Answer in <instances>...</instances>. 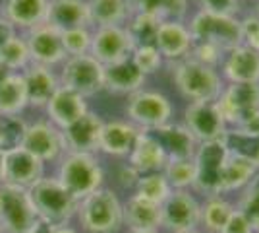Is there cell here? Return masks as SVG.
<instances>
[{
    "label": "cell",
    "mask_w": 259,
    "mask_h": 233,
    "mask_svg": "<svg viewBox=\"0 0 259 233\" xmlns=\"http://www.w3.org/2000/svg\"><path fill=\"white\" fill-rule=\"evenodd\" d=\"M225 140L234 154L249 159L259 171V136H246V134H240L232 128H228Z\"/></svg>",
    "instance_id": "obj_40"
},
{
    "label": "cell",
    "mask_w": 259,
    "mask_h": 233,
    "mask_svg": "<svg viewBox=\"0 0 259 233\" xmlns=\"http://www.w3.org/2000/svg\"><path fill=\"white\" fill-rule=\"evenodd\" d=\"M140 179V173L130 165V163H122V165L116 169V183L120 185L122 190H132L134 192V187Z\"/></svg>",
    "instance_id": "obj_47"
},
{
    "label": "cell",
    "mask_w": 259,
    "mask_h": 233,
    "mask_svg": "<svg viewBox=\"0 0 259 233\" xmlns=\"http://www.w3.org/2000/svg\"><path fill=\"white\" fill-rule=\"evenodd\" d=\"M0 62L8 68L10 72H20L31 64V56L29 49L25 43V37L16 34L8 43L4 45L2 53H0Z\"/></svg>",
    "instance_id": "obj_37"
},
{
    "label": "cell",
    "mask_w": 259,
    "mask_h": 233,
    "mask_svg": "<svg viewBox=\"0 0 259 233\" xmlns=\"http://www.w3.org/2000/svg\"><path fill=\"white\" fill-rule=\"evenodd\" d=\"M255 173H257V169L249 159L234 154L230 150V155H228L221 179H219V194L228 196L232 192H240L253 179Z\"/></svg>",
    "instance_id": "obj_29"
},
{
    "label": "cell",
    "mask_w": 259,
    "mask_h": 233,
    "mask_svg": "<svg viewBox=\"0 0 259 233\" xmlns=\"http://www.w3.org/2000/svg\"><path fill=\"white\" fill-rule=\"evenodd\" d=\"M240 29H242V43L259 49V18L255 14H248L240 18Z\"/></svg>",
    "instance_id": "obj_45"
},
{
    "label": "cell",
    "mask_w": 259,
    "mask_h": 233,
    "mask_svg": "<svg viewBox=\"0 0 259 233\" xmlns=\"http://www.w3.org/2000/svg\"><path fill=\"white\" fill-rule=\"evenodd\" d=\"M234 210H236V206L228 196H223V194L205 196L201 200L199 229L203 233H221Z\"/></svg>",
    "instance_id": "obj_30"
},
{
    "label": "cell",
    "mask_w": 259,
    "mask_h": 233,
    "mask_svg": "<svg viewBox=\"0 0 259 233\" xmlns=\"http://www.w3.org/2000/svg\"><path fill=\"white\" fill-rule=\"evenodd\" d=\"M170 192H172V187L166 181L164 173L162 171H153V173H143V175H140L132 194H136L140 198L149 200L153 204H159L161 206L162 202L168 198Z\"/></svg>",
    "instance_id": "obj_34"
},
{
    "label": "cell",
    "mask_w": 259,
    "mask_h": 233,
    "mask_svg": "<svg viewBox=\"0 0 259 233\" xmlns=\"http://www.w3.org/2000/svg\"><path fill=\"white\" fill-rule=\"evenodd\" d=\"M45 23L53 25L58 31L74 27H93L87 0H49Z\"/></svg>",
    "instance_id": "obj_21"
},
{
    "label": "cell",
    "mask_w": 259,
    "mask_h": 233,
    "mask_svg": "<svg viewBox=\"0 0 259 233\" xmlns=\"http://www.w3.org/2000/svg\"><path fill=\"white\" fill-rule=\"evenodd\" d=\"M199 10L219 16H238L240 0H197Z\"/></svg>",
    "instance_id": "obj_44"
},
{
    "label": "cell",
    "mask_w": 259,
    "mask_h": 233,
    "mask_svg": "<svg viewBox=\"0 0 259 233\" xmlns=\"http://www.w3.org/2000/svg\"><path fill=\"white\" fill-rule=\"evenodd\" d=\"M45 111H47L49 121L53 122L54 126L64 130L66 126H70L72 122L77 121L79 117H83L89 111V105H87V99L83 95L60 86L54 91L51 101L45 105Z\"/></svg>",
    "instance_id": "obj_20"
},
{
    "label": "cell",
    "mask_w": 259,
    "mask_h": 233,
    "mask_svg": "<svg viewBox=\"0 0 259 233\" xmlns=\"http://www.w3.org/2000/svg\"><path fill=\"white\" fill-rule=\"evenodd\" d=\"M103 124H105V121L97 113L87 111L83 117H79L70 126H66L62 134H64L68 152L99 154V140H101Z\"/></svg>",
    "instance_id": "obj_19"
},
{
    "label": "cell",
    "mask_w": 259,
    "mask_h": 233,
    "mask_svg": "<svg viewBox=\"0 0 259 233\" xmlns=\"http://www.w3.org/2000/svg\"><path fill=\"white\" fill-rule=\"evenodd\" d=\"M147 132H151L157 138V142L166 154V159H192L197 150V140L182 122L170 121Z\"/></svg>",
    "instance_id": "obj_22"
},
{
    "label": "cell",
    "mask_w": 259,
    "mask_h": 233,
    "mask_svg": "<svg viewBox=\"0 0 259 233\" xmlns=\"http://www.w3.org/2000/svg\"><path fill=\"white\" fill-rule=\"evenodd\" d=\"M130 58H132V62L140 68L145 76L159 72V70H161V66L164 64L161 53L157 51V47H155V45H147V47H136V49L132 51Z\"/></svg>",
    "instance_id": "obj_42"
},
{
    "label": "cell",
    "mask_w": 259,
    "mask_h": 233,
    "mask_svg": "<svg viewBox=\"0 0 259 233\" xmlns=\"http://www.w3.org/2000/svg\"><path fill=\"white\" fill-rule=\"evenodd\" d=\"M162 173L172 190H192L195 183V165L192 159H168Z\"/></svg>",
    "instance_id": "obj_36"
},
{
    "label": "cell",
    "mask_w": 259,
    "mask_h": 233,
    "mask_svg": "<svg viewBox=\"0 0 259 233\" xmlns=\"http://www.w3.org/2000/svg\"><path fill=\"white\" fill-rule=\"evenodd\" d=\"M130 6L134 14H145L159 22H184V18L188 16L190 0H130Z\"/></svg>",
    "instance_id": "obj_31"
},
{
    "label": "cell",
    "mask_w": 259,
    "mask_h": 233,
    "mask_svg": "<svg viewBox=\"0 0 259 233\" xmlns=\"http://www.w3.org/2000/svg\"><path fill=\"white\" fill-rule=\"evenodd\" d=\"M166 161L168 159H166L164 150L157 142V138L147 130H141L136 144L132 148V152L126 157V163H130L140 175L153 173V171H162Z\"/></svg>",
    "instance_id": "obj_25"
},
{
    "label": "cell",
    "mask_w": 259,
    "mask_h": 233,
    "mask_svg": "<svg viewBox=\"0 0 259 233\" xmlns=\"http://www.w3.org/2000/svg\"><path fill=\"white\" fill-rule=\"evenodd\" d=\"M27 132V122L20 117H0V150L6 154L22 148Z\"/></svg>",
    "instance_id": "obj_39"
},
{
    "label": "cell",
    "mask_w": 259,
    "mask_h": 233,
    "mask_svg": "<svg viewBox=\"0 0 259 233\" xmlns=\"http://www.w3.org/2000/svg\"><path fill=\"white\" fill-rule=\"evenodd\" d=\"M159 23L161 22L151 18V16H145V14H132L124 27H126L130 39H132V43H134V49H136V47L155 45V37H157Z\"/></svg>",
    "instance_id": "obj_35"
},
{
    "label": "cell",
    "mask_w": 259,
    "mask_h": 233,
    "mask_svg": "<svg viewBox=\"0 0 259 233\" xmlns=\"http://www.w3.org/2000/svg\"><path fill=\"white\" fill-rule=\"evenodd\" d=\"M49 0H6L2 8V18L10 22L16 31H29L47 20Z\"/></svg>",
    "instance_id": "obj_28"
},
{
    "label": "cell",
    "mask_w": 259,
    "mask_h": 233,
    "mask_svg": "<svg viewBox=\"0 0 259 233\" xmlns=\"http://www.w3.org/2000/svg\"><path fill=\"white\" fill-rule=\"evenodd\" d=\"M253 14H255V16L259 18V0H257V4H255V12H253Z\"/></svg>",
    "instance_id": "obj_56"
},
{
    "label": "cell",
    "mask_w": 259,
    "mask_h": 233,
    "mask_svg": "<svg viewBox=\"0 0 259 233\" xmlns=\"http://www.w3.org/2000/svg\"><path fill=\"white\" fill-rule=\"evenodd\" d=\"M225 55H227V53L221 51L219 47H215V45H207V43H194L192 53H190V56L195 58L197 62H203V64L213 66V68L221 66V62H223Z\"/></svg>",
    "instance_id": "obj_43"
},
{
    "label": "cell",
    "mask_w": 259,
    "mask_h": 233,
    "mask_svg": "<svg viewBox=\"0 0 259 233\" xmlns=\"http://www.w3.org/2000/svg\"><path fill=\"white\" fill-rule=\"evenodd\" d=\"M221 233H257V229L251 225V222H249L242 212L234 210Z\"/></svg>",
    "instance_id": "obj_46"
},
{
    "label": "cell",
    "mask_w": 259,
    "mask_h": 233,
    "mask_svg": "<svg viewBox=\"0 0 259 233\" xmlns=\"http://www.w3.org/2000/svg\"><path fill=\"white\" fill-rule=\"evenodd\" d=\"M257 51H259V49H257Z\"/></svg>",
    "instance_id": "obj_59"
},
{
    "label": "cell",
    "mask_w": 259,
    "mask_h": 233,
    "mask_svg": "<svg viewBox=\"0 0 259 233\" xmlns=\"http://www.w3.org/2000/svg\"><path fill=\"white\" fill-rule=\"evenodd\" d=\"M217 105L228 128H236L259 115V84H225Z\"/></svg>",
    "instance_id": "obj_11"
},
{
    "label": "cell",
    "mask_w": 259,
    "mask_h": 233,
    "mask_svg": "<svg viewBox=\"0 0 259 233\" xmlns=\"http://www.w3.org/2000/svg\"><path fill=\"white\" fill-rule=\"evenodd\" d=\"M29 198L39 222L51 227L68 225L76 218L79 200L62 187L56 177H41L31 189H27Z\"/></svg>",
    "instance_id": "obj_1"
},
{
    "label": "cell",
    "mask_w": 259,
    "mask_h": 233,
    "mask_svg": "<svg viewBox=\"0 0 259 233\" xmlns=\"http://www.w3.org/2000/svg\"><path fill=\"white\" fill-rule=\"evenodd\" d=\"M140 128L130 121H108L103 124L101 140H99V152L110 157H122L126 159L136 144Z\"/></svg>",
    "instance_id": "obj_24"
},
{
    "label": "cell",
    "mask_w": 259,
    "mask_h": 233,
    "mask_svg": "<svg viewBox=\"0 0 259 233\" xmlns=\"http://www.w3.org/2000/svg\"><path fill=\"white\" fill-rule=\"evenodd\" d=\"M155 47L161 53L162 60L168 64L178 62L186 56H190L194 39L190 35V29L186 22H176V20H164L159 23L157 37H155Z\"/></svg>",
    "instance_id": "obj_17"
},
{
    "label": "cell",
    "mask_w": 259,
    "mask_h": 233,
    "mask_svg": "<svg viewBox=\"0 0 259 233\" xmlns=\"http://www.w3.org/2000/svg\"><path fill=\"white\" fill-rule=\"evenodd\" d=\"M54 177L77 200L85 198L87 194L105 187V169L97 154L68 152L58 161V171Z\"/></svg>",
    "instance_id": "obj_4"
},
{
    "label": "cell",
    "mask_w": 259,
    "mask_h": 233,
    "mask_svg": "<svg viewBox=\"0 0 259 233\" xmlns=\"http://www.w3.org/2000/svg\"><path fill=\"white\" fill-rule=\"evenodd\" d=\"M219 68L227 84H259V51L240 45L228 51Z\"/></svg>",
    "instance_id": "obj_18"
},
{
    "label": "cell",
    "mask_w": 259,
    "mask_h": 233,
    "mask_svg": "<svg viewBox=\"0 0 259 233\" xmlns=\"http://www.w3.org/2000/svg\"><path fill=\"white\" fill-rule=\"evenodd\" d=\"M12 72L10 70H8V68L4 66V64H2V62H0V84H2V82H4V80H6V78L10 76Z\"/></svg>",
    "instance_id": "obj_53"
},
{
    "label": "cell",
    "mask_w": 259,
    "mask_h": 233,
    "mask_svg": "<svg viewBox=\"0 0 259 233\" xmlns=\"http://www.w3.org/2000/svg\"><path fill=\"white\" fill-rule=\"evenodd\" d=\"M240 134H246V136H259V115H255L253 119H249L248 122L240 124L236 128H232Z\"/></svg>",
    "instance_id": "obj_49"
},
{
    "label": "cell",
    "mask_w": 259,
    "mask_h": 233,
    "mask_svg": "<svg viewBox=\"0 0 259 233\" xmlns=\"http://www.w3.org/2000/svg\"><path fill=\"white\" fill-rule=\"evenodd\" d=\"M201 200L194 190H172L161 204V231L182 233L199 229Z\"/></svg>",
    "instance_id": "obj_9"
},
{
    "label": "cell",
    "mask_w": 259,
    "mask_h": 233,
    "mask_svg": "<svg viewBox=\"0 0 259 233\" xmlns=\"http://www.w3.org/2000/svg\"><path fill=\"white\" fill-rule=\"evenodd\" d=\"M60 86L83 97H93L105 89V66L91 55L68 56L60 70Z\"/></svg>",
    "instance_id": "obj_8"
},
{
    "label": "cell",
    "mask_w": 259,
    "mask_h": 233,
    "mask_svg": "<svg viewBox=\"0 0 259 233\" xmlns=\"http://www.w3.org/2000/svg\"><path fill=\"white\" fill-rule=\"evenodd\" d=\"M22 148H25L35 157H39L43 163H58L68 154L64 134L49 119L27 124Z\"/></svg>",
    "instance_id": "obj_13"
},
{
    "label": "cell",
    "mask_w": 259,
    "mask_h": 233,
    "mask_svg": "<svg viewBox=\"0 0 259 233\" xmlns=\"http://www.w3.org/2000/svg\"><path fill=\"white\" fill-rule=\"evenodd\" d=\"M0 18H2V8H0Z\"/></svg>",
    "instance_id": "obj_57"
},
{
    "label": "cell",
    "mask_w": 259,
    "mask_h": 233,
    "mask_svg": "<svg viewBox=\"0 0 259 233\" xmlns=\"http://www.w3.org/2000/svg\"><path fill=\"white\" fill-rule=\"evenodd\" d=\"M257 233H259V231H257Z\"/></svg>",
    "instance_id": "obj_60"
},
{
    "label": "cell",
    "mask_w": 259,
    "mask_h": 233,
    "mask_svg": "<svg viewBox=\"0 0 259 233\" xmlns=\"http://www.w3.org/2000/svg\"><path fill=\"white\" fill-rule=\"evenodd\" d=\"M53 233H79L77 229H74L70 223L68 225H60V227H53Z\"/></svg>",
    "instance_id": "obj_51"
},
{
    "label": "cell",
    "mask_w": 259,
    "mask_h": 233,
    "mask_svg": "<svg viewBox=\"0 0 259 233\" xmlns=\"http://www.w3.org/2000/svg\"><path fill=\"white\" fill-rule=\"evenodd\" d=\"M126 233H162V231H136V229H126Z\"/></svg>",
    "instance_id": "obj_54"
},
{
    "label": "cell",
    "mask_w": 259,
    "mask_h": 233,
    "mask_svg": "<svg viewBox=\"0 0 259 233\" xmlns=\"http://www.w3.org/2000/svg\"><path fill=\"white\" fill-rule=\"evenodd\" d=\"M172 82L184 99L190 101H217L225 88V80L219 68L197 62L192 56H186L170 64Z\"/></svg>",
    "instance_id": "obj_3"
},
{
    "label": "cell",
    "mask_w": 259,
    "mask_h": 233,
    "mask_svg": "<svg viewBox=\"0 0 259 233\" xmlns=\"http://www.w3.org/2000/svg\"><path fill=\"white\" fill-rule=\"evenodd\" d=\"M76 220L85 233H118L124 227L122 200L116 190L101 187L79 200Z\"/></svg>",
    "instance_id": "obj_2"
},
{
    "label": "cell",
    "mask_w": 259,
    "mask_h": 233,
    "mask_svg": "<svg viewBox=\"0 0 259 233\" xmlns=\"http://www.w3.org/2000/svg\"><path fill=\"white\" fill-rule=\"evenodd\" d=\"M23 37H25V43L29 49L31 62L35 64L53 68L56 64H62L68 58L64 45H62V35L49 23H41L29 31H25Z\"/></svg>",
    "instance_id": "obj_15"
},
{
    "label": "cell",
    "mask_w": 259,
    "mask_h": 233,
    "mask_svg": "<svg viewBox=\"0 0 259 233\" xmlns=\"http://www.w3.org/2000/svg\"><path fill=\"white\" fill-rule=\"evenodd\" d=\"M16 34H18V31H16V27H14L10 22H6L4 18H0V53H2L4 45L8 43Z\"/></svg>",
    "instance_id": "obj_48"
},
{
    "label": "cell",
    "mask_w": 259,
    "mask_h": 233,
    "mask_svg": "<svg viewBox=\"0 0 259 233\" xmlns=\"http://www.w3.org/2000/svg\"><path fill=\"white\" fill-rule=\"evenodd\" d=\"M182 233H203L201 229H190V231H182Z\"/></svg>",
    "instance_id": "obj_55"
},
{
    "label": "cell",
    "mask_w": 259,
    "mask_h": 233,
    "mask_svg": "<svg viewBox=\"0 0 259 233\" xmlns=\"http://www.w3.org/2000/svg\"><path fill=\"white\" fill-rule=\"evenodd\" d=\"M45 177V163L29 154L25 148H16L4 154V183L31 189L33 185Z\"/></svg>",
    "instance_id": "obj_16"
},
{
    "label": "cell",
    "mask_w": 259,
    "mask_h": 233,
    "mask_svg": "<svg viewBox=\"0 0 259 233\" xmlns=\"http://www.w3.org/2000/svg\"><path fill=\"white\" fill-rule=\"evenodd\" d=\"M37 222L27 189L4 183L0 187V231L25 233Z\"/></svg>",
    "instance_id": "obj_10"
},
{
    "label": "cell",
    "mask_w": 259,
    "mask_h": 233,
    "mask_svg": "<svg viewBox=\"0 0 259 233\" xmlns=\"http://www.w3.org/2000/svg\"><path fill=\"white\" fill-rule=\"evenodd\" d=\"M124 227L136 231H161V206L130 194L122 202Z\"/></svg>",
    "instance_id": "obj_27"
},
{
    "label": "cell",
    "mask_w": 259,
    "mask_h": 233,
    "mask_svg": "<svg viewBox=\"0 0 259 233\" xmlns=\"http://www.w3.org/2000/svg\"><path fill=\"white\" fill-rule=\"evenodd\" d=\"M238 212L248 218L251 225L259 231V171L253 175L244 189L238 192V200L234 202Z\"/></svg>",
    "instance_id": "obj_38"
},
{
    "label": "cell",
    "mask_w": 259,
    "mask_h": 233,
    "mask_svg": "<svg viewBox=\"0 0 259 233\" xmlns=\"http://www.w3.org/2000/svg\"><path fill=\"white\" fill-rule=\"evenodd\" d=\"M0 233H2V231H0Z\"/></svg>",
    "instance_id": "obj_58"
},
{
    "label": "cell",
    "mask_w": 259,
    "mask_h": 233,
    "mask_svg": "<svg viewBox=\"0 0 259 233\" xmlns=\"http://www.w3.org/2000/svg\"><path fill=\"white\" fill-rule=\"evenodd\" d=\"M62 35V45L68 56L89 55L91 51V39H93V29L91 27H74L60 31Z\"/></svg>",
    "instance_id": "obj_41"
},
{
    "label": "cell",
    "mask_w": 259,
    "mask_h": 233,
    "mask_svg": "<svg viewBox=\"0 0 259 233\" xmlns=\"http://www.w3.org/2000/svg\"><path fill=\"white\" fill-rule=\"evenodd\" d=\"M182 124L197 140V144L225 140L228 132V124L219 111L217 101H190L184 109Z\"/></svg>",
    "instance_id": "obj_12"
},
{
    "label": "cell",
    "mask_w": 259,
    "mask_h": 233,
    "mask_svg": "<svg viewBox=\"0 0 259 233\" xmlns=\"http://www.w3.org/2000/svg\"><path fill=\"white\" fill-rule=\"evenodd\" d=\"M228 155H230V148L227 140H213V142L197 144V150L194 154L195 183L192 189L195 194H201L203 198L219 194V179H221Z\"/></svg>",
    "instance_id": "obj_7"
},
{
    "label": "cell",
    "mask_w": 259,
    "mask_h": 233,
    "mask_svg": "<svg viewBox=\"0 0 259 233\" xmlns=\"http://www.w3.org/2000/svg\"><path fill=\"white\" fill-rule=\"evenodd\" d=\"M25 233H53V227H51V225H47V223H43V222H37L31 229H27Z\"/></svg>",
    "instance_id": "obj_50"
},
{
    "label": "cell",
    "mask_w": 259,
    "mask_h": 233,
    "mask_svg": "<svg viewBox=\"0 0 259 233\" xmlns=\"http://www.w3.org/2000/svg\"><path fill=\"white\" fill-rule=\"evenodd\" d=\"M194 43L215 45L221 51H232L242 43V29L238 16H219L197 10L186 23Z\"/></svg>",
    "instance_id": "obj_5"
},
{
    "label": "cell",
    "mask_w": 259,
    "mask_h": 233,
    "mask_svg": "<svg viewBox=\"0 0 259 233\" xmlns=\"http://www.w3.org/2000/svg\"><path fill=\"white\" fill-rule=\"evenodd\" d=\"M147 76L132 62V58L105 66V91L114 95H132L143 89Z\"/></svg>",
    "instance_id": "obj_26"
},
{
    "label": "cell",
    "mask_w": 259,
    "mask_h": 233,
    "mask_svg": "<svg viewBox=\"0 0 259 233\" xmlns=\"http://www.w3.org/2000/svg\"><path fill=\"white\" fill-rule=\"evenodd\" d=\"M4 185V152L0 150V187Z\"/></svg>",
    "instance_id": "obj_52"
},
{
    "label": "cell",
    "mask_w": 259,
    "mask_h": 233,
    "mask_svg": "<svg viewBox=\"0 0 259 233\" xmlns=\"http://www.w3.org/2000/svg\"><path fill=\"white\" fill-rule=\"evenodd\" d=\"M22 76L25 82V91H27V105L37 109H45V105L51 101L54 91L60 88V80L51 66L31 62L25 70H22Z\"/></svg>",
    "instance_id": "obj_23"
},
{
    "label": "cell",
    "mask_w": 259,
    "mask_h": 233,
    "mask_svg": "<svg viewBox=\"0 0 259 233\" xmlns=\"http://www.w3.org/2000/svg\"><path fill=\"white\" fill-rule=\"evenodd\" d=\"M27 107V91L22 72H12L0 84V117H18Z\"/></svg>",
    "instance_id": "obj_33"
},
{
    "label": "cell",
    "mask_w": 259,
    "mask_h": 233,
    "mask_svg": "<svg viewBox=\"0 0 259 233\" xmlns=\"http://www.w3.org/2000/svg\"><path fill=\"white\" fill-rule=\"evenodd\" d=\"M87 4L95 27L126 25L130 16L134 14L130 0H87Z\"/></svg>",
    "instance_id": "obj_32"
},
{
    "label": "cell",
    "mask_w": 259,
    "mask_h": 233,
    "mask_svg": "<svg viewBox=\"0 0 259 233\" xmlns=\"http://www.w3.org/2000/svg\"><path fill=\"white\" fill-rule=\"evenodd\" d=\"M132 51H134V43L124 25H107V27L93 29L89 55L99 60L103 66L126 60L130 58Z\"/></svg>",
    "instance_id": "obj_14"
},
{
    "label": "cell",
    "mask_w": 259,
    "mask_h": 233,
    "mask_svg": "<svg viewBox=\"0 0 259 233\" xmlns=\"http://www.w3.org/2000/svg\"><path fill=\"white\" fill-rule=\"evenodd\" d=\"M126 117L140 130H153L172 121V101L155 89H140L126 101Z\"/></svg>",
    "instance_id": "obj_6"
}]
</instances>
